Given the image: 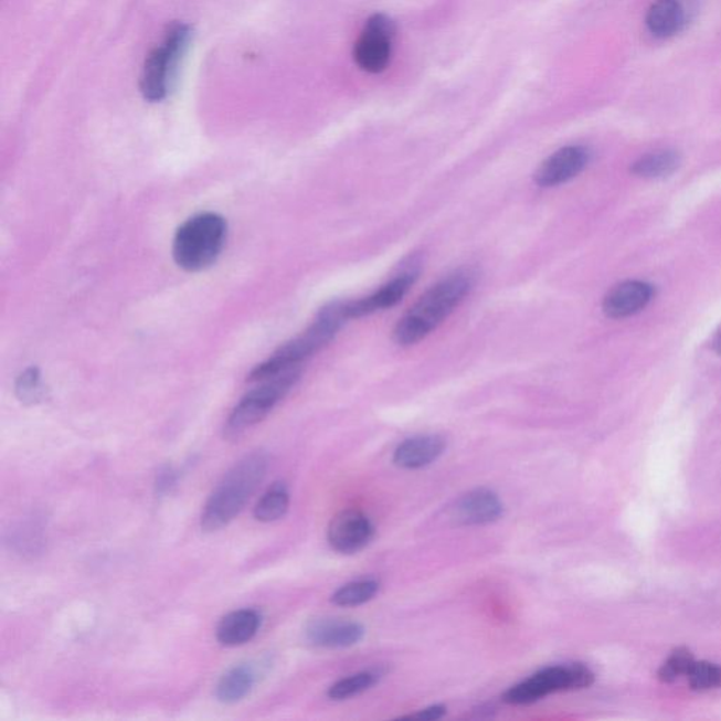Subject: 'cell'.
<instances>
[{
	"mask_svg": "<svg viewBox=\"0 0 721 721\" xmlns=\"http://www.w3.org/2000/svg\"><path fill=\"white\" fill-rule=\"evenodd\" d=\"M475 284L470 271H455L432 286L421 299L399 320L393 339L399 346L409 347L426 339L465 299Z\"/></svg>",
	"mask_w": 721,
	"mask_h": 721,
	"instance_id": "1",
	"label": "cell"
},
{
	"mask_svg": "<svg viewBox=\"0 0 721 721\" xmlns=\"http://www.w3.org/2000/svg\"><path fill=\"white\" fill-rule=\"evenodd\" d=\"M268 467V455L263 452L245 455L235 463L204 505L201 518L202 530L213 533L232 523L263 483Z\"/></svg>",
	"mask_w": 721,
	"mask_h": 721,
	"instance_id": "2",
	"label": "cell"
},
{
	"mask_svg": "<svg viewBox=\"0 0 721 721\" xmlns=\"http://www.w3.org/2000/svg\"><path fill=\"white\" fill-rule=\"evenodd\" d=\"M347 321L349 317L346 314V301H331L317 314L308 330L286 342L263 364L255 367L248 381L261 382L284 372L299 370L301 362L325 349Z\"/></svg>",
	"mask_w": 721,
	"mask_h": 721,
	"instance_id": "3",
	"label": "cell"
},
{
	"mask_svg": "<svg viewBox=\"0 0 721 721\" xmlns=\"http://www.w3.org/2000/svg\"><path fill=\"white\" fill-rule=\"evenodd\" d=\"M227 238V223L218 213H201L188 219L173 238V258L185 271L211 267L223 252Z\"/></svg>",
	"mask_w": 721,
	"mask_h": 721,
	"instance_id": "4",
	"label": "cell"
},
{
	"mask_svg": "<svg viewBox=\"0 0 721 721\" xmlns=\"http://www.w3.org/2000/svg\"><path fill=\"white\" fill-rule=\"evenodd\" d=\"M191 39V25L183 22L168 24L160 43L151 50L142 65L140 75L142 98L151 104L167 98Z\"/></svg>",
	"mask_w": 721,
	"mask_h": 721,
	"instance_id": "5",
	"label": "cell"
},
{
	"mask_svg": "<svg viewBox=\"0 0 721 721\" xmlns=\"http://www.w3.org/2000/svg\"><path fill=\"white\" fill-rule=\"evenodd\" d=\"M299 378L300 371L294 370L258 382L259 385L250 391L230 413L224 436L238 438L247 430L257 426L288 395Z\"/></svg>",
	"mask_w": 721,
	"mask_h": 721,
	"instance_id": "6",
	"label": "cell"
},
{
	"mask_svg": "<svg viewBox=\"0 0 721 721\" xmlns=\"http://www.w3.org/2000/svg\"><path fill=\"white\" fill-rule=\"evenodd\" d=\"M593 682L595 674L584 664L555 665L509 688L502 700L511 706L533 704L555 692L590 688Z\"/></svg>",
	"mask_w": 721,
	"mask_h": 721,
	"instance_id": "7",
	"label": "cell"
},
{
	"mask_svg": "<svg viewBox=\"0 0 721 721\" xmlns=\"http://www.w3.org/2000/svg\"><path fill=\"white\" fill-rule=\"evenodd\" d=\"M395 24L386 14L377 13L367 20L354 45V61L365 73L380 74L391 63Z\"/></svg>",
	"mask_w": 721,
	"mask_h": 721,
	"instance_id": "8",
	"label": "cell"
},
{
	"mask_svg": "<svg viewBox=\"0 0 721 721\" xmlns=\"http://www.w3.org/2000/svg\"><path fill=\"white\" fill-rule=\"evenodd\" d=\"M375 537V527L368 516L360 510L347 509L340 511L330 521L327 540L332 550L340 554H357L370 545Z\"/></svg>",
	"mask_w": 721,
	"mask_h": 721,
	"instance_id": "9",
	"label": "cell"
},
{
	"mask_svg": "<svg viewBox=\"0 0 721 721\" xmlns=\"http://www.w3.org/2000/svg\"><path fill=\"white\" fill-rule=\"evenodd\" d=\"M503 502L499 495L488 488L469 490L457 499L449 510V518L457 526H485L502 518Z\"/></svg>",
	"mask_w": 721,
	"mask_h": 721,
	"instance_id": "10",
	"label": "cell"
},
{
	"mask_svg": "<svg viewBox=\"0 0 721 721\" xmlns=\"http://www.w3.org/2000/svg\"><path fill=\"white\" fill-rule=\"evenodd\" d=\"M590 151L582 146H566L547 158L536 172V182L541 188L560 187L585 170Z\"/></svg>",
	"mask_w": 721,
	"mask_h": 721,
	"instance_id": "11",
	"label": "cell"
},
{
	"mask_svg": "<svg viewBox=\"0 0 721 721\" xmlns=\"http://www.w3.org/2000/svg\"><path fill=\"white\" fill-rule=\"evenodd\" d=\"M365 637V628L357 622L340 618H319L306 628V638L311 646L341 649L357 646Z\"/></svg>",
	"mask_w": 721,
	"mask_h": 721,
	"instance_id": "12",
	"label": "cell"
},
{
	"mask_svg": "<svg viewBox=\"0 0 721 721\" xmlns=\"http://www.w3.org/2000/svg\"><path fill=\"white\" fill-rule=\"evenodd\" d=\"M416 278L417 273L409 271V273L396 276L367 298L346 301L347 317L349 320L360 319V317L375 314V311L392 308L409 293Z\"/></svg>",
	"mask_w": 721,
	"mask_h": 721,
	"instance_id": "13",
	"label": "cell"
},
{
	"mask_svg": "<svg viewBox=\"0 0 721 721\" xmlns=\"http://www.w3.org/2000/svg\"><path fill=\"white\" fill-rule=\"evenodd\" d=\"M654 290L642 280L618 284L603 299V311L611 319H626L642 311L651 301Z\"/></svg>",
	"mask_w": 721,
	"mask_h": 721,
	"instance_id": "14",
	"label": "cell"
},
{
	"mask_svg": "<svg viewBox=\"0 0 721 721\" xmlns=\"http://www.w3.org/2000/svg\"><path fill=\"white\" fill-rule=\"evenodd\" d=\"M446 438L438 434H426L405 439L393 454V464L402 469H422L436 463L446 452Z\"/></svg>",
	"mask_w": 721,
	"mask_h": 721,
	"instance_id": "15",
	"label": "cell"
},
{
	"mask_svg": "<svg viewBox=\"0 0 721 721\" xmlns=\"http://www.w3.org/2000/svg\"><path fill=\"white\" fill-rule=\"evenodd\" d=\"M263 623L261 613L254 608H242L229 613L220 621L216 628V638L222 646L238 647L252 642Z\"/></svg>",
	"mask_w": 721,
	"mask_h": 721,
	"instance_id": "16",
	"label": "cell"
},
{
	"mask_svg": "<svg viewBox=\"0 0 721 721\" xmlns=\"http://www.w3.org/2000/svg\"><path fill=\"white\" fill-rule=\"evenodd\" d=\"M685 24V9L679 0H656L649 7L646 25L657 39H668L681 32Z\"/></svg>",
	"mask_w": 721,
	"mask_h": 721,
	"instance_id": "17",
	"label": "cell"
},
{
	"mask_svg": "<svg viewBox=\"0 0 721 721\" xmlns=\"http://www.w3.org/2000/svg\"><path fill=\"white\" fill-rule=\"evenodd\" d=\"M257 683V672L252 665H237L220 678L216 698L220 703L235 704L247 698Z\"/></svg>",
	"mask_w": 721,
	"mask_h": 721,
	"instance_id": "18",
	"label": "cell"
},
{
	"mask_svg": "<svg viewBox=\"0 0 721 721\" xmlns=\"http://www.w3.org/2000/svg\"><path fill=\"white\" fill-rule=\"evenodd\" d=\"M681 158L675 151H657L638 158L633 163L632 172L636 177L656 179L671 176L679 167Z\"/></svg>",
	"mask_w": 721,
	"mask_h": 721,
	"instance_id": "19",
	"label": "cell"
},
{
	"mask_svg": "<svg viewBox=\"0 0 721 721\" xmlns=\"http://www.w3.org/2000/svg\"><path fill=\"white\" fill-rule=\"evenodd\" d=\"M289 490L284 483H275L255 505L254 518L261 523L283 519L289 509Z\"/></svg>",
	"mask_w": 721,
	"mask_h": 721,
	"instance_id": "20",
	"label": "cell"
},
{
	"mask_svg": "<svg viewBox=\"0 0 721 721\" xmlns=\"http://www.w3.org/2000/svg\"><path fill=\"white\" fill-rule=\"evenodd\" d=\"M381 590L380 581L360 580L350 582L331 595V602L340 607H357L373 600Z\"/></svg>",
	"mask_w": 721,
	"mask_h": 721,
	"instance_id": "21",
	"label": "cell"
},
{
	"mask_svg": "<svg viewBox=\"0 0 721 721\" xmlns=\"http://www.w3.org/2000/svg\"><path fill=\"white\" fill-rule=\"evenodd\" d=\"M378 681H380V675L377 672H358L331 685L327 697L335 700V702H341V700L356 698L358 695L367 692V690L375 687Z\"/></svg>",
	"mask_w": 721,
	"mask_h": 721,
	"instance_id": "22",
	"label": "cell"
},
{
	"mask_svg": "<svg viewBox=\"0 0 721 721\" xmlns=\"http://www.w3.org/2000/svg\"><path fill=\"white\" fill-rule=\"evenodd\" d=\"M689 687L698 692L721 688V667L708 661H695L687 675Z\"/></svg>",
	"mask_w": 721,
	"mask_h": 721,
	"instance_id": "23",
	"label": "cell"
},
{
	"mask_svg": "<svg viewBox=\"0 0 721 721\" xmlns=\"http://www.w3.org/2000/svg\"><path fill=\"white\" fill-rule=\"evenodd\" d=\"M695 664L693 654L688 648H678L659 668L658 678L664 683H672L681 677H687Z\"/></svg>",
	"mask_w": 721,
	"mask_h": 721,
	"instance_id": "24",
	"label": "cell"
},
{
	"mask_svg": "<svg viewBox=\"0 0 721 721\" xmlns=\"http://www.w3.org/2000/svg\"><path fill=\"white\" fill-rule=\"evenodd\" d=\"M10 544L14 549L22 552V554H34V552L43 549L44 534L43 529L33 521H28L20 526L18 530H13V536L10 537Z\"/></svg>",
	"mask_w": 721,
	"mask_h": 721,
	"instance_id": "25",
	"label": "cell"
},
{
	"mask_svg": "<svg viewBox=\"0 0 721 721\" xmlns=\"http://www.w3.org/2000/svg\"><path fill=\"white\" fill-rule=\"evenodd\" d=\"M17 392L20 401L24 403L38 402L41 392H43V390H41L39 371L34 370V368L25 371L23 375L19 378Z\"/></svg>",
	"mask_w": 721,
	"mask_h": 721,
	"instance_id": "26",
	"label": "cell"
},
{
	"mask_svg": "<svg viewBox=\"0 0 721 721\" xmlns=\"http://www.w3.org/2000/svg\"><path fill=\"white\" fill-rule=\"evenodd\" d=\"M177 470L173 469L171 465H163V467H161L157 473L156 494L160 496L170 494L171 490L177 487Z\"/></svg>",
	"mask_w": 721,
	"mask_h": 721,
	"instance_id": "27",
	"label": "cell"
},
{
	"mask_svg": "<svg viewBox=\"0 0 721 721\" xmlns=\"http://www.w3.org/2000/svg\"><path fill=\"white\" fill-rule=\"evenodd\" d=\"M447 714V708L444 704H433L430 708L418 710L417 713L402 715V720H416V721H436L443 719Z\"/></svg>",
	"mask_w": 721,
	"mask_h": 721,
	"instance_id": "28",
	"label": "cell"
},
{
	"mask_svg": "<svg viewBox=\"0 0 721 721\" xmlns=\"http://www.w3.org/2000/svg\"><path fill=\"white\" fill-rule=\"evenodd\" d=\"M713 349L718 354L721 356V329L715 332L714 339H713Z\"/></svg>",
	"mask_w": 721,
	"mask_h": 721,
	"instance_id": "29",
	"label": "cell"
}]
</instances>
